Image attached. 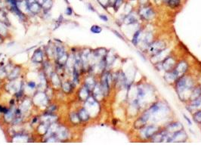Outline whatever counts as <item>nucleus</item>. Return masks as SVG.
<instances>
[{
	"instance_id": "nucleus-11",
	"label": "nucleus",
	"mask_w": 201,
	"mask_h": 151,
	"mask_svg": "<svg viewBox=\"0 0 201 151\" xmlns=\"http://www.w3.org/2000/svg\"><path fill=\"white\" fill-rule=\"evenodd\" d=\"M141 33H142V31L141 30H138L134 33V35H133L132 40V42L134 46H137L138 44L141 42Z\"/></svg>"
},
{
	"instance_id": "nucleus-4",
	"label": "nucleus",
	"mask_w": 201,
	"mask_h": 151,
	"mask_svg": "<svg viewBox=\"0 0 201 151\" xmlns=\"http://www.w3.org/2000/svg\"><path fill=\"white\" fill-rule=\"evenodd\" d=\"M157 64H160L162 70H163L165 72H168V71H171L173 70L175 66L176 65L177 62L175 58L171 57V56H167L162 60L161 62L157 63Z\"/></svg>"
},
{
	"instance_id": "nucleus-5",
	"label": "nucleus",
	"mask_w": 201,
	"mask_h": 151,
	"mask_svg": "<svg viewBox=\"0 0 201 151\" xmlns=\"http://www.w3.org/2000/svg\"><path fill=\"white\" fill-rule=\"evenodd\" d=\"M188 70V64L185 60H181L178 64H176L172 71L178 79L179 77L185 75Z\"/></svg>"
},
{
	"instance_id": "nucleus-17",
	"label": "nucleus",
	"mask_w": 201,
	"mask_h": 151,
	"mask_svg": "<svg viewBox=\"0 0 201 151\" xmlns=\"http://www.w3.org/2000/svg\"><path fill=\"white\" fill-rule=\"evenodd\" d=\"M65 13L67 15H71L73 14V8L71 7H67L65 9Z\"/></svg>"
},
{
	"instance_id": "nucleus-2",
	"label": "nucleus",
	"mask_w": 201,
	"mask_h": 151,
	"mask_svg": "<svg viewBox=\"0 0 201 151\" xmlns=\"http://www.w3.org/2000/svg\"><path fill=\"white\" fill-rule=\"evenodd\" d=\"M148 111L151 115V119L155 120L161 119L160 117L166 116V114L169 113V109L168 106L162 102H155L153 103L148 109Z\"/></svg>"
},
{
	"instance_id": "nucleus-22",
	"label": "nucleus",
	"mask_w": 201,
	"mask_h": 151,
	"mask_svg": "<svg viewBox=\"0 0 201 151\" xmlns=\"http://www.w3.org/2000/svg\"><path fill=\"white\" fill-rule=\"evenodd\" d=\"M29 85H30V86H31L32 88H33V87H34V85H35V84H34V83H29Z\"/></svg>"
},
{
	"instance_id": "nucleus-10",
	"label": "nucleus",
	"mask_w": 201,
	"mask_h": 151,
	"mask_svg": "<svg viewBox=\"0 0 201 151\" xmlns=\"http://www.w3.org/2000/svg\"><path fill=\"white\" fill-rule=\"evenodd\" d=\"M166 130L168 131L169 132L173 133L175 132H177L178 130H181V129H184L182 125L181 124L180 122H171L170 124H169L166 127Z\"/></svg>"
},
{
	"instance_id": "nucleus-3",
	"label": "nucleus",
	"mask_w": 201,
	"mask_h": 151,
	"mask_svg": "<svg viewBox=\"0 0 201 151\" xmlns=\"http://www.w3.org/2000/svg\"><path fill=\"white\" fill-rule=\"evenodd\" d=\"M160 128L159 125L155 124L146 125L141 128H140V137L143 140H150L153 138L155 134L160 131Z\"/></svg>"
},
{
	"instance_id": "nucleus-1",
	"label": "nucleus",
	"mask_w": 201,
	"mask_h": 151,
	"mask_svg": "<svg viewBox=\"0 0 201 151\" xmlns=\"http://www.w3.org/2000/svg\"><path fill=\"white\" fill-rule=\"evenodd\" d=\"M175 89L178 92V97H180L182 101L185 100V96L189 100L190 96L188 94H191V91L195 87L194 81L189 76L183 75L182 77H179L175 82Z\"/></svg>"
},
{
	"instance_id": "nucleus-7",
	"label": "nucleus",
	"mask_w": 201,
	"mask_h": 151,
	"mask_svg": "<svg viewBox=\"0 0 201 151\" xmlns=\"http://www.w3.org/2000/svg\"><path fill=\"white\" fill-rule=\"evenodd\" d=\"M147 48H148V52L151 54L154 55V54H157L159 52L166 49V44L163 41H161V40L154 41L152 42Z\"/></svg>"
},
{
	"instance_id": "nucleus-16",
	"label": "nucleus",
	"mask_w": 201,
	"mask_h": 151,
	"mask_svg": "<svg viewBox=\"0 0 201 151\" xmlns=\"http://www.w3.org/2000/svg\"><path fill=\"white\" fill-rule=\"evenodd\" d=\"M91 31L93 33H100L102 31V27L97 25H94L91 27Z\"/></svg>"
},
{
	"instance_id": "nucleus-8",
	"label": "nucleus",
	"mask_w": 201,
	"mask_h": 151,
	"mask_svg": "<svg viewBox=\"0 0 201 151\" xmlns=\"http://www.w3.org/2000/svg\"><path fill=\"white\" fill-rule=\"evenodd\" d=\"M150 119H151V115H150L149 111L147 110V111L144 112L141 115V116L135 121V127H136V128L140 129V128L145 126V125H147V122H148Z\"/></svg>"
},
{
	"instance_id": "nucleus-12",
	"label": "nucleus",
	"mask_w": 201,
	"mask_h": 151,
	"mask_svg": "<svg viewBox=\"0 0 201 151\" xmlns=\"http://www.w3.org/2000/svg\"><path fill=\"white\" fill-rule=\"evenodd\" d=\"M124 21L126 23V24H135V23H136L137 22H138V21H137L136 17H135L134 15H132L131 14H129V15H128V16H126V19L124 20Z\"/></svg>"
},
{
	"instance_id": "nucleus-14",
	"label": "nucleus",
	"mask_w": 201,
	"mask_h": 151,
	"mask_svg": "<svg viewBox=\"0 0 201 151\" xmlns=\"http://www.w3.org/2000/svg\"><path fill=\"white\" fill-rule=\"evenodd\" d=\"M193 119L197 124L201 125V110H197L193 114Z\"/></svg>"
},
{
	"instance_id": "nucleus-13",
	"label": "nucleus",
	"mask_w": 201,
	"mask_h": 151,
	"mask_svg": "<svg viewBox=\"0 0 201 151\" xmlns=\"http://www.w3.org/2000/svg\"><path fill=\"white\" fill-rule=\"evenodd\" d=\"M169 6L172 8H178L181 5V0H168L167 2Z\"/></svg>"
},
{
	"instance_id": "nucleus-20",
	"label": "nucleus",
	"mask_w": 201,
	"mask_h": 151,
	"mask_svg": "<svg viewBox=\"0 0 201 151\" xmlns=\"http://www.w3.org/2000/svg\"><path fill=\"white\" fill-rule=\"evenodd\" d=\"M183 116H184L185 119L187 120V122H188V125H192V122L191 121V119H189L188 117L186 116V115H185V114H183Z\"/></svg>"
},
{
	"instance_id": "nucleus-24",
	"label": "nucleus",
	"mask_w": 201,
	"mask_h": 151,
	"mask_svg": "<svg viewBox=\"0 0 201 151\" xmlns=\"http://www.w3.org/2000/svg\"><path fill=\"white\" fill-rule=\"evenodd\" d=\"M0 3H2V1H1V0H0Z\"/></svg>"
},
{
	"instance_id": "nucleus-19",
	"label": "nucleus",
	"mask_w": 201,
	"mask_h": 151,
	"mask_svg": "<svg viewBox=\"0 0 201 151\" xmlns=\"http://www.w3.org/2000/svg\"><path fill=\"white\" fill-rule=\"evenodd\" d=\"M113 32H114V34H115V35H116V36H118V37L120 38V39H121V40H124V38H123V36H122L121 35L120 33H119L118 32L116 31V30H114V31H113Z\"/></svg>"
},
{
	"instance_id": "nucleus-9",
	"label": "nucleus",
	"mask_w": 201,
	"mask_h": 151,
	"mask_svg": "<svg viewBox=\"0 0 201 151\" xmlns=\"http://www.w3.org/2000/svg\"><path fill=\"white\" fill-rule=\"evenodd\" d=\"M139 15L141 18L145 21H150L153 18L154 14H153V11L151 10V8H146L144 10H141V12L139 13Z\"/></svg>"
},
{
	"instance_id": "nucleus-21",
	"label": "nucleus",
	"mask_w": 201,
	"mask_h": 151,
	"mask_svg": "<svg viewBox=\"0 0 201 151\" xmlns=\"http://www.w3.org/2000/svg\"><path fill=\"white\" fill-rule=\"evenodd\" d=\"M88 7H89V9H90V10L95 11V10H94V8H93V7H92V5H91V4L88 5Z\"/></svg>"
},
{
	"instance_id": "nucleus-18",
	"label": "nucleus",
	"mask_w": 201,
	"mask_h": 151,
	"mask_svg": "<svg viewBox=\"0 0 201 151\" xmlns=\"http://www.w3.org/2000/svg\"><path fill=\"white\" fill-rule=\"evenodd\" d=\"M99 17L101 19H102V21H105V22H107V21H108V17L106 15H99Z\"/></svg>"
},
{
	"instance_id": "nucleus-23",
	"label": "nucleus",
	"mask_w": 201,
	"mask_h": 151,
	"mask_svg": "<svg viewBox=\"0 0 201 151\" xmlns=\"http://www.w3.org/2000/svg\"><path fill=\"white\" fill-rule=\"evenodd\" d=\"M65 1H66V2H67V4H68V3H69V2H68V1H67V0H65Z\"/></svg>"
},
{
	"instance_id": "nucleus-6",
	"label": "nucleus",
	"mask_w": 201,
	"mask_h": 151,
	"mask_svg": "<svg viewBox=\"0 0 201 151\" xmlns=\"http://www.w3.org/2000/svg\"><path fill=\"white\" fill-rule=\"evenodd\" d=\"M188 139V135L184 129H181L173 133L169 138L167 142H184Z\"/></svg>"
},
{
	"instance_id": "nucleus-15",
	"label": "nucleus",
	"mask_w": 201,
	"mask_h": 151,
	"mask_svg": "<svg viewBox=\"0 0 201 151\" xmlns=\"http://www.w3.org/2000/svg\"><path fill=\"white\" fill-rule=\"evenodd\" d=\"M79 117L83 120L85 121V120L89 119V113H88L87 111H85V110H82L79 113Z\"/></svg>"
}]
</instances>
